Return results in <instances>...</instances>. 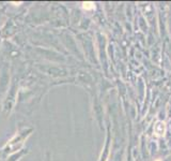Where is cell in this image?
I'll return each instance as SVG.
<instances>
[{"label": "cell", "instance_id": "cell-1", "mask_svg": "<svg viewBox=\"0 0 171 161\" xmlns=\"http://www.w3.org/2000/svg\"><path fill=\"white\" fill-rule=\"evenodd\" d=\"M166 131H167L166 122L162 120H158L154 126V134L158 137H162L166 134Z\"/></svg>", "mask_w": 171, "mask_h": 161}, {"label": "cell", "instance_id": "cell-3", "mask_svg": "<svg viewBox=\"0 0 171 161\" xmlns=\"http://www.w3.org/2000/svg\"><path fill=\"white\" fill-rule=\"evenodd\" d=\"M21 3V2H17V3H16V2H12V4H14V6H19Z\"/></svg>", "mask_w": 171, "mask_h": 161}, {"label": "cell", "instance_id": "cell-4", "mask_svg": "<svg viewBox=\"0 0 171 161\" xmlns=\"http://www.w3.org/2000/svg\"><path fill=\"white\" fill-rule=\"evenodd\" d=\"M156 161H160V160H159V159H158V160H156Z\"/></svg>", "mask_w": 171, "mask_h": 161}, {"label": "cell", "instance_id": "cell-2", "mask_svg": "<svg viewBox=\"0 0 171 161\" xmlns=\"http://www.w3.org/2000/svg\"><path fill=\"white\" fill-rule=\"evenodd\" d=\"M83 8L85 10H92V9H94V3L93 2H83Z\"/></svg>", "mask_w": 171, "mask_h": 161}]
</instances>
